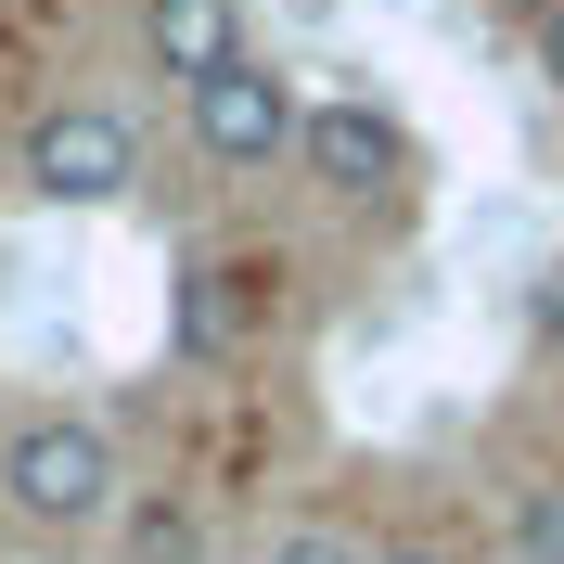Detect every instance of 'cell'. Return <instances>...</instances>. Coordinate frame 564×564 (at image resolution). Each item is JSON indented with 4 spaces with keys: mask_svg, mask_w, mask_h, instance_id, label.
I'll return each mask as SVG.
<instances>
[{
    "mask_svg": "<svg viewBox=\"0 0 564 564\" xmlns=\"http://www.w3.org/2000/svg\"><path fill=\"white\" fill-rule=\"evenodd\" d=\"M500 552L513 564H564V475H539V488L500 513Z\"/></svg>",
    "mask_w": 564,
    "mask_h": 564,
    "instance_id": "obj_7",
    "label": "cell"
},
{
    "mask_svg": "<svg viewBox=\"0 0 564 564\" xmlns=\"http://www.w3.org/2000/svg\"><path fill=\"white\" fill-rule=\"evenodd\" d=\"M116 500H129V462L90 411H26L0 436V513L26 539H104Z\"/></svg>",
    "mask_w": 564,
    "mask_h": 564,
    "instance_id": "obj_1",
    "label": "cell"
},
{
    "mask_svg": "<svg viewBox=\"0 0 564 564\" xmlns=\"http://www.w3.org/2000/svg\"><path fill=\"white\" fill-rule=\"evenodd\" d=\"M13 167H26L39 206H129V180H141V129H129V104H39Z\"/></svg>",
    "mask_w": 564,
    "mask_h": 564,
    "instance_id": "obj_2",
    "label": "cell"
},
{
    "mask_svg": "<svg viewBox=\"0 0 564 564\" xmlns=\"http://www.w3.org/2000/svg\"><path fill=\"white\" fill-rule=\"evenodd\" d=\"M257 564H359V552H347V539H334V527H295V539H270V552H257Z\"/></svg>",
    "mask_w": 564,
    "mask_h": 564,
    "instance_id": "obj_8",
    "label": "cell"
},
{
    "mask_svg": "<svg viewBox=\"0 0 564 564\" xmlns=\"http://www.w3.org/2000/svg\"><path fill=\"white\" fill-rule=\"evenodd\" d=\"M500 13H552V0H500Z\"/></svg>",
    "mask_w": 564,
    "mask_h": 564,
    "instance_id": "obj_12",
    "label": "cell"
},
{
    "mask_svg": "<svg viewBox=\"0 0 564 564\" xmlns=\"http://www.w3.org/2000/svg\"><path fill=\"white\" fill-rule=\"evenodd\" d=\"M193 552V513H141V564H180Z\"/></svg>",
    "mask_w": 564,
    "mask_h": 564,
    "instance_id": "obj_9",
    "label": "cell"
},
{
    "mask_svg": "<svg viewBox=\"0 0 564 564\" xmlns=\"http://www.w3.org/2000/svg\"><path fill=\"white\" fill-rule=\"evenodd\" d=\"M295 167L321 180V206H411L423 141L398 129L386 104H308V129H295Z\"/></svg>",
    "mask_w": 564,
    "mask_h": 564,
    "instance_id": "obj_3",
    "label": "cell"
},
{
    "mask_svg": "<svg viewBox=\"0 0 564 564\" xmlns=\"http://www.w3.org/2000/svg\"><path fill=\"white\" fill-rule=\"evenodd\" d=\"M539 77H552V90H564V0H552V13H539Z\"/></svg>",
    "mask_w": 564,
    "mask_h": 564,
    "instance_id": "obj_10",
    "label": "cell"
},
{
    "mask_svg": "<svg viewBox=\"0 0 564 564\" xmlns=\"http://www.w3.org/2000/svg\"><path fill=\"white\" fill-rule=\"evenodd\" d=\"M141 65L167 90H206L218 65H245V0H141Z\"/></svg>",
    "mask_w": 564,
    "mask_h": 564,
    "instance_id": "obj_5",
    "label": "cell"
},
{
    "mask_svg": "<svg viewBox=\"0 0 564 564\" xmlns=\"http://www.w3.org/2000/svg\"><path fill=\"white\" fill-rule=\"evenodd\" d=\"M180 116H193V154H206V167H270V154H295V129H308L295 65H270V52L218 65L206 90H180Z\"/></svg>",
    "mask_w": 564,
    "mask_h": 564,
    "instance_id": "obj_4",
    "label": "cell"
},
{
    "mask_svg": "<svg viewBox=\"0 0 564 564\" xmlns=\"http://www.w3.org/2000/svg\"><path fill=\"white\" fill-rule=\"evenodd\" d=\"M167 334L193 359H245V334H257V257H180Z\"/></svg>",
    "mask_w": 564,
    "mask_h": 564,
    "instance_id": "obj_6",
    "label": "cell"
},
{
    "mask_svg": "<svg viewBox=\"0 0 564 564\" xmlns=\"http://www.w3.org/2000/svg\"><path fill=\"white\" fill-rule=\"evenodd\" d=\"M372 564H462V552H436V539H398V552H372Z\"/></svg>",
    "mask_w": 564,
    "mask_h": 564,
    "instance_id": "obj_11",
    "label": "cell"
}]
</instances>
